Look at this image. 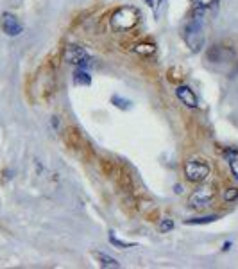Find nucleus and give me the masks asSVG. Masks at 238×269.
I'll return each instance as SVG.
<instances>
[{"label":"nucleus","mask_w":238,"mask_h":269,"mask_svg":"<svg viewBox=\"0 0 238 269\" xmlns=\"http://www.w3.org/2000/svg\"><path fill=\"white\" fill-rule=\"evenodd\" d=\"M140 16L142 13L138 7L124 5V7H118V9L111 14L109 25H111V29L117 31V33H127V31H133L136 25L140 24Z\"/></svg>","instance_id":"1"},{"label":"nucleus","mask_w":238,"mask_h":269,"mask_svg":"<svg viewBox=\"0 0 238 269\" xmlns=\"http://www.w3.org/2000/svg\"><path fill=\"white\" fill-rule=\"evenodd\" d=\"M183 40L187 43V47L191 52H199L204 47L206 36H204V27H202V18L201 16H193L191 20H188L183 29Z\"/></svg>","instance_id":"2"},{"label":"nucleus","mask_w":238,"mask_h":269,"mask_svg":"<svg viewBox=\"0 0 238 269\" xmlns=\"http://www.w3.org/2000/svg\"><path fill=\"white\" fill-rule=\"evenodd\" d=\"M211 167L204 158H190L185 163V176L191 183H204L210 178Z\"/></svg>","instance_id":"3"},{"label":"nucleus","mask_w":238,"mask_h":269,"mask_svg":"<svg viewBox=\"0 0 238 269\" xmlns=\"http://www.w3.org/2000/svg\"><path fill=\"white\" fill-rule=\"evenodd\" d=\"M217 196V189L213 183H204L201 187H197L188 198V207L190 208H204L213 201V198Z\"/></svg>","instance_id":"4"},{"label":"nucleus","mask_w":238,"mask_h":269,"mask_svg":"<svg viewBox=\"0 0 238 269\" xmlns=\"http://www.w3.org/2000/svg\"><path fill=\"white\" fill-rule=\"evenodd\" d=\"M63 61L70 63V65H75V66H90L92 65V57L83 47L79 45H68V47L63 51Z\"/></svg>","instance_id":"5"},{"label":"nucleus","mask_w":238,"mask_h":269,"mask_svg":"<svg viewBox=\"0 0 238 269\" xmlns=\"http://www.w3.org/2000/svg\"><path fill=\"white\" fill-rule=\"evenodd\" d=\"M235 49L228 47V45H211L206 52L208 61L215 63V65H222V63H229L235 59Z\"/></svg>","instance_id":"6"},{"label":"nucleus","mask_w":238,"mask_h":269,"mask_svg":"<svg viewBox=\"0 0 238 269\" xmlns=\"http://www.w3.org/2000/svg\"><path fill=\"white\" fill-rule=\"evenodd\" d=\"M113 179H115V183L118 185L120 190H124L126 194H135V178H133V174L127 170V167L117 165Z\"/></svg>","instance_id":"7"},{"label":"nucleus","mask_w":238,"mask_h":269,"mask_svg":"<svg viewBox=\"0 0 238 269\" xmlns=\"http://www.w3.org/2000/svg\"><path fill=\"white\" fill-rule=\"evenodd\" d=\"M0 27H2V31H4L7 36H18V34H22V31H24V27H22V24L18 22V18L11 13L2 14Z\"/></svg>","instance_id":"8"},{"label":"nucleus","mask_w":238,"mask_h":269,"mask_svg":"<svg viewBox=\"0 0 238 269\" xmlns=\"http://www.w3.org/2000/svg\"><path fill=\"white\" fill-rule=\"evenodd\" d=\"M63 138H65V144L70 151H81V149H83L84 146L83 135H81V131L75 128V126H68Z\"/></svg>","instance_id":"9"},{"label":"nucleus","mask_w":238,"mask_h":269,"mask_svg":"<svg viewBox=\"0 0 238 269\" xmlns=\"http://www.w3.org/2000/svg\"><path fill=\"white\" fill-rule=\"evenodd\" d=\"M176 95H178V99L181 101L187 108H197L199 106V101H197V95L195 92L187 85H179L176 88Z\"/></svg>","instance_id":"10"},{"label":"nucleus","mask_w":238,"mask_h":269,"mask_svg":"<svg viewBox=\"0 0 238 269\" xmlns=\"http://www.w3.org/2000/svg\"><path fill=\"white\" fill-rule=\"evenodd\" d=\"M220 0H193V9H195L197 16H201L202 13H210V11L217 9Z\"/></svg>","instance_id":"11"},{"label":"nucleus","mask_w":238,"mask_h":269,"mask_svg":"<svg viewBox=\"0 0 238 269\" xmlns=\"http://www.w3.org/2000/svg\"><path fill=\"white\" fill-rule=\"evenodd\" d=\"M92 255H94V259L97 260L100 268H111V269H118V268H120V262H117V260L113 259V257L106 255V253H100V251H94Z\"/></svg>","instance_id":"12"},{"label":"nucleus","mask_w":238,"mask_h":269,"mask_svg":"<svg viewBox=\"0 0 238 269\" xmlns=\"http://www.w3.org/2000/svg\"><path fill=\"white\" fill-rule=\"evenodd\" d=\"M226 158H228L229 169H231L233 176L238 179V149H228L226 151Z\"/></svg>","instance_id":"13"},{"label":"nucleus","mask_w":238,"mask_h":269,"mask_svg":"<svg viewBox=\"0 0 238 269\" xmlns=\"http://www.w3.org/2000/svg\"><path fill=\"white\" fill-rule=\"evenodd\" d=\"M133 52L136 54H140V56H152L156 52V45L154 43H136L135 47H133Z\"/></svg>","instance_id":"14"},{"label":"nucleus","mask_w":238,"mask_h":269,"mask_svg":"<svg viewBox=\"0 0 238 269\" xmlns=\"http://www.w3.org/2000/svg\"><path fill=\"white\" fill-rule=\"evenodd\" d=\"M98 165H100V170H102V174L107 176V178H113L115 174V170H117V163L109 158H102V160L98 161Z\"/></svg>","instance_id":"15"},{"label":"nucleus","mask_w":238,"mask_h":269,"mask_svg":"<svg viewBox=\"0 0 238 269\" xmlns=\"http://www.w3.org/2000/svg\"><path fill=\"white\" fill-rule=\"evenodd\" d=\"M124 208H126L129 214L138 212V201H136L135 194H126V198H124Z\"/></svg>","instance_id":"16"},{"label":"nucleus","mask_w":238,"mask_h":269,"mask_svg":"<svg viewBox=\"0 0 238 269\" xmlns=\"http://www.w3.org/2000/svg\"><path fill=\"white\" fill-rule=\"evenodd\" d=\"M74 83L75 85H81V86H88L90 83H92V77H90L88 74L81 68V70H77L74 74Z\"/></svg>","instance_id":"17"},{"label":"nucleus","mask_w":238,"mask_h":269,"mask_svg":"<svg viewBox=\"0 0 238 269\" xmlns=\"http://www.w3.org/2000/svg\"><path fill=\"white\" fill-rule=\"evenodd\" d=\"M109 242H111L115 248L118 250H126V248H136L135 242H124V241H118L117 237H115V231H109Z\"/></svg>","instance_id":"18"},{"label":"nucleus","mask_w":238,"mask_h":269,"mask_svg":"<svg viewBox=\"0 0 238 269\" xmlns=\"http://www.w3.org/2000/svg\"><path fill=\"white\" fill-rule=\"evenodd\" d=\"M217 215H206V217H193V219H187V224H210V222L217 221Z\"/></svg>","instance_id":"19"},{"label":"nucleus","mask_w":238,"mask_h":269,"mask_svg":"<svg viewBox=\"0 0 238 269\" xmlns=\"http://www.w3.org/2000/svg\"><path fill=\"white\" fill-rule=\"evenodd\" d=\"M111 103L115 104L117 108H120V109H131V101L122 99V97H118V95H113Z\"/></svg>","instance_id":"20"},{"label":"nucleus","mask_w":238,"mask_h":269,"mask_svg":"<svg viewBox=\"0 0 238 269\" xmlns=\"http://www.w3.org/2000/svg\"><path fill=\"white\" fill-rule=\"evenodd\" d=\"M238 199V189L235 187H229L228 190H224V201L226 203H233Z\"/></svg>","instance_id":"21"},{"label":"nucleus","mask_w":238,"mask_h":269,"mask_svg":"<svg viewBox=\"0 0 238 269\" xmlns=\"http://www.w3.org/2000/svg\"><path fill=\"white\" fill-rule=\"evenodd\" d=\"M172 230H174V221H172V219H163V221L159 222V226H158L159 233H168V231H172Z\"/></svg>","instance_id":"22"},{"label":"nucleus","mask_w":238,"mask_h":269,"mask_svg":"<svg viewBox=\"0 0 238 269\" xmlns=\"http://www.w3.org/2000/svg\"><path fill=\"white\" fill-rule=\"evenodd\" d=\"M145 4L152 7V9H158V5L161 4V0H145Z\"/></svg>","instance_id":"23"},{"label":"nucleus","mask_w":238,"mask_h":269,"mask_svg":"<svg viewBox=\"0 0 238 269\" xmlns=\"http://www.w3.org/2000/svg\"><path fill=\"white\" fill-rule=\"evenodd\" d=\"M229 248H231V242H226V244L222 246V250H224V251H228Z\"/></svg>","instance_id":"24"},{"label":"nucleus","mask_w":238,"mask_h":269,"mask_svg":"<svg viewBox=\"0 0 238 269\" xmlns=\"http://www.w3.org/2000/svg\"><path fill=\"white\" fill-rule=\"evenodd\" d=\"M176 192H183V187H179V185H176Z\"/></svg>","instance_id":"25"}]
</instances>
